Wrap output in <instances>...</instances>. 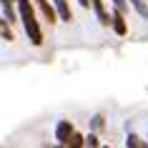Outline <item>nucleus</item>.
<instances>
[{"mask_svg":"<svg viewBox=\"0 0 148 148\" xmlns=\"http://www.w3.org/2000/svg\"><path fill=\"white\" fill-rule=\"evenodd\" d=\"M15 10H18V20L23 23V30L28 35V40L33 45H43V30H40V20L35 15L33 0H15Z\"/></svg>","mask_w":148,"mask_h":148,"instance_id":"obj_1","label":"nucleus"},{"mask_svg":"<svg viewBox=\"0 0 148 148\" xmlns=\"http://www.w3.org/2000/svg\"><path fill=\"white\" fill-rule=\"evenodd\" d=\"M110 28H113V33H116V35H121V38L128 33V25H125V13H123V10L113 8V13H110Z\"/></svg>","mask_w":148,"mask_h":148,"instance_id":"obj_2","label":"nucleus"},{"mask_svg":"<svg viewBox=\"0 0 148 148\" xmlns=\"http://www.w3.org/2000/svg\"><path fill=\"white\" fill-rule=\"evenodd\" d=\"M73 125H70V121H60V123L55 125V138H58V146H65L68 143V138L73 136Z\"/></svg>","mask_w":148,"mask_h":148,"instance_id":"obj_3","label":"nucleus"},{"mask_svg":"<svg viewBox=\"0 0 148 148\" xmlns=\"http://www.w3.org/2000/svg\"><path fill=\"white\" fill-rule=\"evenodd\" d=\"M38 8H40V13H43V18H45L48 23H58V15H55L50 0H38Z\"/></svg>","mask_w":148,"mask_h":148,"instance_id":"obj_4","label":"nucleus"},{"mask_svg":"<svg viewBox=\"0 0 148 148\" xmlns=\"http://www.w3.org/2000/svg\"><path fill=\"white\" fill-rule=\"evenodd\" d=\"M128 3L133 5V10H136L143 20H148V3H146V0H128Z\"/></svg>","mask_w":148,"mask_h":148,"instance_id":"obj_5","label":"nucleus"},{"mask_svg":"<svg viewBox=\"0 0 148 148\" xmlns=\"http://www.w3.org/2000/svg\"><path fill=\"white\" fill-rule=\"evenodd\" d=\"M83 146H86V138H83L80 133H73V136L68 138V143H65L63 148H83Z\"/></svg>","mask_w":148,"mask_h":148,"instance_id":"obj_6","label":"nucleus"},{"mask_svg":"<svg viewBox=\"0 0 148 148\" xmlns=\"http://www.w3.org/2000/svg\"><path fill=\"white\" fill-rule=\"evenodd\" d=\"M125 146H128V148H148L146 143H143V140H140L138 136H133V133L128 136V138H125Z\"/></svg>","mask_w":148,"mask_h":148,"instance_id":"obj_7","label":"nucleus"},{"mask_svg":"<svg viewBox=\"0 0 148 148\" xmlns=\"http://www.w3.org/2000/svg\"><path fill=\"white\" fill-rule=\"evenodd\" d=\"M0 35L5 40H13V33H10V23L5 20V18H0Z\"/></svg>","mask_w":148,"mask_h":148,"instance_id":"obj_8","label":"nucleus"},{"mask_svg":"<svg viewBox=\"0 0 148 148\" xmlns=\"http://www.w3.org/2000/svg\"><path fill=\"white\" fill-rule=\"evenodd\" d=\"M103 125H106V123H103V116H93V121H90V131L98 133V128L103 131Z\"/></svg>","mask_w":148,"mask_h":148,"instance_id":"obj_9","label":"nucleus"},{"mask_svg":"<svg viewBox=\"0 0 148 148\" xmlns=\"http://www.w3.org/2000/svg\"><path fill=\"white\" fill-rule=\"evenodd\" d=\"M86 140H88V148H101V143H98V138H95V133H90Z\"/></svg>","mask_w":148,"mask_h":148,"instance_id":"obj_10","label":"nucleus"},{"mask_svg":"<svg viewBox=\"0 0 148 148\" xmlns=\"http://www.w3.org/2000/svg\"><path fill=\"white\" fill-rule=\"evenodd\" d=\"M110 3H113L118 10H123V13H125V8H128V0H110Z\"/></svg>","mask_w":148,"mask_h":148,"instance_id":"obj_11","label":"nucleus"},{"mask_svg":"<svg viewBox=\"0 0 148 148\" xmlns=\"http://www.w3.org/2000/svg\"><path fill=\"white\" fill-rule=\"evenodd\" d=\"M101 148H110V146H101Z\"/></svg>","mask_w":148,"mask_h":148,"instance_id":"obj_12","label":"nucleus"},{"mask_svg":"<svg viewBox=\"0 0 148 148\" xmlns=\"http://www.w3.org/2000/svg\"><path fill=\"white\" fill-rule=\"evenodd\" d=\"M55 148H63V146H55Z\"/></svg>","mask_w":148,"mask_h":148,"instance_id":"obj_13","label":"nucleus"}]
</instances>
